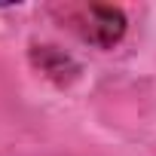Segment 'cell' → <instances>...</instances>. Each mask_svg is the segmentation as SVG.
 <instances>
[{
	"label": "cell",
	"mask_w": 156,
	"mask_h": 156,
	"mask_svg": "<svg viewBox=\"0 0 156 156\" xmlns=\"http://www.w3.org/2000/svg\"><path fill=\"white\" fill-rule=\"evenodd\" d=\"M52 12L61 22V28H67L83 43L101 52L119 46L129 31V19L122 6L113 3H64V6H52Z\"/></svg>",
	"instance_id": "6da1fadb"
},
{
	"label": "cell",
	"mask_w": 156,
	"mask_h": 156,
	"mask_svg": "<svg viewBox=\"0 0 156 156\" xmlns=\"http://www.w3.org/2000/svg\"><path fill=\"white\" fill-rule=\"evenodd\" d=\"M28 64L34 67V73H40L46 83H52L55 89H67L80 80V61L70 52H64L55 43H31L28 46Z\"/></svg>",
	"instance_id": "7a4b0ae2"
}]
</instances>
